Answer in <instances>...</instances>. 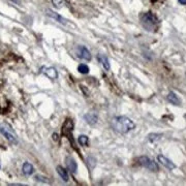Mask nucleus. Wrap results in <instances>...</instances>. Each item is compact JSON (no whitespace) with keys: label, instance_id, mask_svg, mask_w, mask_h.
Instances as JSON below:
<instances>
[{"label":"nucleus","instance_id":"2eb2a0df","mask_svg":"<svg viewBox=\"0 0 186 186\" xmlns=\"http://www.w3.org/2000/svg\"><path fill=\"white\" fill-rule=\"evenodd\" d=\"M78 70H79V73H81L87 74L89 73V67H88L86 64H80L79 67H78Z\"/></svg>","mask_w":186,"mask_h":186},{"label":"nucleus","instance_id":"0eeeda50","mask_svg":"<svg viewBox=\"0 0 186 186\" xmlns=\"http://www.w3.org/2000/svg\"><path fill=\"white\" fill-rule=\"evenodd\" d=\"M40 72L43 74H46L47 77L50 78L51 80H56L57 77H58V73H57V70L54 68V67H46L43 66L40 68Z\"/></svg>","mask_w":186,"mask_h":186},{"label":"nucleus","instance_id":"ddd939ff","mask_svg":"<svg viewBox=\"0 0 186 186\" xmlns=\"http://www.w3.org/2000/svg\"><path fill=\"white\" fill-rule=\"evenodd\" d=\"M56 170H57V173H58L60 175V177L62 178V180L63 181H65L67 182L69 180V177H68V174H67V172L66 170L64 168H62L61 165H58V167L56 168Z\"/></svg>","mask_w":186,"mask_h":186},{"label":"nucleus","instance_id":"1a4fd4ad","mask_svg":"<svg viewBox=\"0 0 186 186\" xmlns=\"http://www.w3.org/2000/svg\"><path fill=\"white\" fill-rule=\"evenodd\" d=\"M47 13H48V16L51 17V18H53L54 20H56L57 22L60 23V24H63V25H66L67 24V21L65 19L61 17L60 15H58L57 13L53 12V11H47Z\"/></svg>","mask_w":186,"mask_h":186},{"label":"nucleus","instance_id":"423d86ee","mask_svg":"<svg viewBox=\"0 0 186 186\" xmlns=\"http://www.w3.org/2000/svg\"><path fill=\"white\" fill-rule=\"evenodd\" d=\"M157 160H158L159 163H161L162 165H163L164 168H167L168 170H174V168H176V165H175V163L173 161L170 160L168 157H165V156H163V155H161V154L157 156Z\"/></svg>","mask_w":186,"mask_h":186},{"label":"nucleus","instance_id":"20e7f679","mask_svg":"<svg viewBox=\"0 0 186 186\" xmlns=\"http://www.w3.org/2000/svg\"><path fill=\"white\" fill-rule=\"evenodd\" d=\"M138 162H140V164L142 167L146 168L147 170L151 171V172H157L159 170V168H158V164L155 162L154 160H152L151 158H149L147 156H141L138 157Z\"/></svg>","mask_w":186,"mask_h":186},{"label":"nucleus","instance_id":"6ab92c4d","mask_svg":"<svg viewBox=\"0 0 186 186\" xmlns=\"http://www.w3.org/2000/svg\"><path fill=\"white\" fill-rule=\"evenodd\" d=\"M179 3H181V4H183V5H186V0H178Z\"/></svg>","mask_w":186,"mask_h":186},{"label":"nucleus","instance_id":"f3484780","mask_svg":"<svg viewBox=\"0 0 186 186\" xmlns=\"http://www.w3.org/2000/svg\"><path fill=\"white\" fill-rule=\"evenodd\" d=\"M79 143L81 146H87L89 143V138L87 136H80L79 137Z\"/></svg>","mask_w":186,"mask_h":186},{"label":"nucleus","instance_id":"f8f14e48","mask_svg":"<svg viewBox=\"0 0 186 186\" xmlns=\"http://www.w3.org/2000/svg\"><path fill=\"white\" fill-rule=\"evenodd\" d=\"M85 120L88 124L94 125V124H96L97 120H98V117H97V115L94 113H88L85 115Z\"/></svg>","mask_w":186,"mask_h":186},{"label":"nucleus","instance_id":"f03ea898","mask_svg":"<svg viewBox=\"0 0 186 186\" xmlns=\"http://www.w3.org/2000/svg\"><path fill=\"white\" fill-rule=\"evenodd\" d=\"M141 24L147 31L150 32H156L159 26V20L156 17L154 13L152 12H146L142 13L140 17Z\"/></svg>","mask_w":186,"mask_h":186},{"label":"nucleus","instance_id":"6e6552de","mask_svg":"<svg viewBox=\"0 0 186 186\" xmlns=\"http://www.w3.org/2000/svg\"><path fill=\"white\" fill-rule=\"evenodd\" d=\"M65 163H66V167H67V168H68V171L70 172V173H73V174L77 173V171H78L77 162L72 156H67L65 158Z\"/></svg>","mask_w":186,"mask_h":186},{"label":"nucleus","instance_id":"39448f33","mask_svg":"<svg viewBox=\"0 0 186 186\" xmlns=\"http://www.w3.org/2000/svg\"><path fill=\"white\" fill-rule=\"evenodd\" d=\"M76 54H77V56L81 59L87 60V61L91 60V54L89 52V50H88L86 47H82V46L78 47L77 50H76Z\"/></svg>","mask_w":186,"mask_h":186},{"label":"nucleus","instance_id":"7ed1b4c3","mask_svg":"<svg viewBox=\"0 0 186 186\" xmlns=\"http://www.w3.org/2000/svg\"><path fill=\"white\" fill-rule=\"evenodd\" d=\"M0 133L4 137L6 140L9 141L13 144H18V138L13 130V128L8 123L3 122L0 124Z\"/></svg>","mask_w":186,"mask_h":186},{"label":"nucleus","instance_id":"dca6fc26","mask_svg":"<svg viewBox=\"0 0 186 186\" xmlns=\"http://www.w3.org/2000/svg\"><path fill=\"white\" fill-rule=\"evenodd\" d=\"M52 3L57 8H61L65 5V0H52Z\"/></svg>","mask_w":186,"mask_h":186},{"label":"nucleus","instance_id":"9d476101","mask_svg":"<svg viewBox=\"0 0 186 186\" xmlns=\"http://www.w3.org/2000/svg\"><path fill=\"white\" fill-rule=\"evenodd\" d=\"M97 60L99 61V63L103 65V67L106 70H110V61H109V59H108V57L107 56H104L103 55V54H98L97 55Z\"/></svg>","mask_w":186,"mask_h":186},{"label":"nucleus","instance_id":"f257e3e1","mask_svg":"<svg viewBox=\"0 0 186 186\" xmlns=\"http://www.w3.org/2000/svg\"><path fill=\"white\" fill-rule=\"evenodd\" d=\"M111 126L116 133L124 134L129 133L130 130H133L136 127V124H134L133 120L129 119L126 116H118L112 119Z\"/></svg>","mask_w":186,"mask_h":186},{"label":"nucleus","instance_id":"a211bd4d","mask_svg":"<svg viewBox=\"0 0 186 186\" xmlns=\"http://www.w3.org/2000/svg\"><path fill=\"white\" fill-rule=\"evenodd\" d=\"M35 180L38 181V182H45V183H49V179L48 178L42 177V176H39V175L35 176Z\"/></svg>","mask_w":186,"mask_h":186},{"label":"nucleus","instance_id":"4468645a","mask_svg":"<svg viewBox=\"0 0 186 186\" xmlns=\"http://www.w3.org/2000/svg\"><path fill=\"white\" fill-rule=\"evenodd\" d=\"M22 171L25 175L29 176V175L33 174V172H34V168H33V165L31 163H29V162H25L22 167Z\"/></svg>","mask_w":186,"mask_h":186},{"label":"nucleus","instance_id":"9b49d317","mask_svg":"<svg viewBox=\"0 0 186 186\" xmlns=\"http://www.w3.org/2000/svg\"><path fill=\"white\" fill-rule=\"evenodd\" d=\"M167 99L170 101L171 103H173L174 106H180V103H181L180 98H179L178 95L175 92H170V93H168V96H167Z\"/></svg>","mask_w":186,"mask_h":186}]
</instances>
